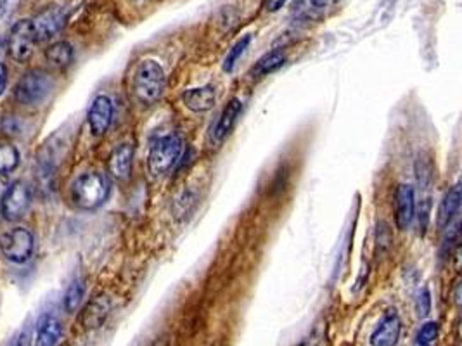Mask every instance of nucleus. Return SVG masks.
Masks as SVG:
<instances>
[{"mask_svg":"<svg viewBox=\"0 0 462 346\" xmlns=\"http://www.w3.org/2000/svg\"><path fill=\"white\" fill-rule=\"evenodd\" d=\"M66 25V13L65 9L58 6H52L44 9L42 13L37 14L32 20L33 32H35L37 42H45L51 40L52 37L58 35Z\"/></svg>","mask_w":462,"mask_h":346,"instance_id":"8","label":"nucleus"},{"mask_svg":"<svg viewBox=\"0 0 462 346\" xmlns=\"http://www.w3.org/2000/svg\"><path fill=\"white\" fill-rule=\"evenodd\" d=\"M392 246V236H390V231L386 229L385 224L378 225V251L379 253H386Z\"/></svg>","mask_w":462,"mask_h":346,"instance_id":"25","label":"nucleus"},{"mask_svg":"<svg viewBox=\"0 0 462 346\" xmlns=\"http://www.w3.org/2000/svg\"><path fill=\"white\" fill-rule=\"evenodd\" d=\"M182 154V139L177 134H168L160 137L149 149L148 167L154 177L167 175L172 172Z\"/></svg>","mask_w":462,"mask_h":346,"instance_id":"4","label":"nucleus"},{"mask_svg":"<svg viewBox=\"0 0 462 346\" xmlns=\"http://www.w3.org/2000/svg\"><path fill=\"white\" fill-rule=\"evenodd\" d=\"M288 0H267L265 2V9L269 11V13H277L279 9H283L284 4H286Z\"/></svg>","mask_w":462,"mask_h":346,"instance_id":"27","label":"nucleus"},{"mask_svg":"<svg viewBox=\"0 0 462 346\" xmlns=\"http://www.w3.org/2000/svg\"><path fill=\"white\" fill-rule=\"evenodd\" d=\"M87 118L92 135L101 137L106 134L113 122V103L110 97L97 96L90 104Z\"/></svg>","mask_w":462,"mask_h":346,"instance_id":"11","label":"nucleus"},{"mask_svg":"<svg viewBox=\"0 0 462 346\" xmlns=\"http://www.w3.org/2000/svg\"><path fill=\"white\" fill-rule=\"evenodd\" d=\"M7 86V68L4 66V63H0V96L4 94Z\"/></svg>","mask_w":462,"mask_h":346,"instance_id":"29","label":"nucleus"},{"mask_svg":"<svg viewBox=\"0 0 462 346\" xmlns=\"http://www.w3.org/2000/svg\"><path fill=\"white\" fill-rule=\"evenodd\" d=\"M111 193V184L104 173L87 172L82 173L71 184V201L77 208L92 212L108 201Z\"/></svg>","mask_w":462,"mask_h":346,"instance_id":"1","label":"nucleus"},{"mask_svg":"<svg viewBox=\"0 0 462 346\" xmlns=\"http://www.w3.org/2000/svg\"><path fill=\"white\" fill-rule=\"evenodd\" d=\"M111 312V302L106 295L94 296L92 300L87 303V307L82 312V326L85 329H97L104 324V321L108 319Z\"/></svg>","mask_w":462,"mask_h":346,"instance_id":"13","label":"nucleus"},{"mask_svg":"<svg viewBox=\"0 0 462 346\" xmlns=\"http://www.w3.org/2000/svg\"><path fill=\"white\" fill-rule=\"evenodd\" d=\"M241 113H243L241 101L239 99L229 101V104L224 108V111H222L219 120H217L215 127L212 129V141L215 142V144H220V142L224 141L229 134H231V130L234 129V125L238 123Z\"/></svg>","mask_w":462,"mask_h":346,"instance_id":"12","label":"nucleus"},{"mask_svg":"<svg viewBox=\"0 0 462 346\" xmlns=\"http://www.w3.org/2000/svg\"><path fill=\"white\" fill-rule=\"evenodd\" d=\"M33 248H35V238L25 227L11 229L0 238V251L4 258L13 263H25L26 260H30Z\"/></svg>","mask_w":462,"mask_h":346,"instance_id":"5","label":"nucleus"},{"mask_svg":"<svg viewBox=\"0 0 462 346\" xmlns=\"http://www.w3.org/2000/svg\"><path fill=\"white\" fill-rule=\"evenodd\" d=\"M284 63H286V54L281 49H276V51H270L264 58L258 59V63L251 70V75H253V78L267 77V75L283 68Z\"/></svg>","mask_w":462,"mask_h":346,"instance_id":"18","label":"nucleus"},{"mask_svg":"<svg viewBox=\"0 0 462 346\" xmlns=\"http://www.w3.org/2000/svg\"><path fill=\"white\" fill-rule=\"evenodd\" d=\"M16 346H32V333L30 331H23L18 338Z\"/></svg>","mask_w":462,"mask_h":346,"instance_id":"28","label":"nucleus"},{"mask_svg":"<svg viewBox=\"0 0 462 346\" xmlns=\"http://www.w3.org/2000/svg\"><path fill=\"white\" fill-rule=\"evenodd\" d=\"M184 106L194 113H205L210 111L215 104L217 96H215V89L210 85L205 86H196V89H191L184 94L182 97Z\"/></svg>","mask_w":462,"mask_h":346,"instance_id":"16","label":"nucleus"},{"mask_svg":"<svg viewBox=\"0 0 462 346\" xmlns=\"http://www.w3.org/2000/svg\"><path fill=\"white\" fill-rule=\"evenodd\" d=\"M438 338V324L437 322H426L421 326V329L416 334L414 346H433Z\"/></svg>","mask_w":462,"mask_h":346,"instance_id":"24","label":"nucleus"},{"mask_svg":"<svg viewBox=\"0 0 462 346\" xmlns=\"http://www.w3.org/2000/svg\"><path fill=\"white\" fill-rule=\"evenodd\" d=\"M250 42H251V35H246L232 45V49L229 51L227 58L224 59V71L231 73V71L234 70V66L238 65V61L241 59V56L246 52V49L250 47Z\"/></svg>","mask_w":462,"mask_h":346,"instance_id":"22","label":"nucleus"},{"mask_svg":"<svg viewBox=\"0 0 462 346\" xmlns=\"http://www.w3.org/2000/svg\"><path fill=\"white\" fill-rule=\"evenodd\" d=\"M20 165V151L11 144H0V173L14 172Z\"/></svg>","mask_w":462,"mask_h":346,"instance_id":"21","label":"nucleus"},{"mask_svg":"<svg viewBox=\"0 0 462 346\" xmlns=\"http://www.w3.org/2000/svg\"><path fill=\"white\" fill-rule=\"evenodd\" d=\"M461 206V186L456 184L449 193L445 194V198L442 199L440 206H438V213H437V225L438 229H447L450 224H452L454 217L457 215Z\"/></svg>","mask_w":462,"mask_h":346,"instance_id":"17","label":"nucleus"},{"mask_svg":"<svg viewBox=\"0 0 462 346\" xmlns=\"http://www.w3.org/2000/svg\"><path fill=\"white\" fill-rule=\"evenodd\" d=\"M85 296V282L84 279H75L71 281V284L68 286L66 293H65V310L68 314H73V312L78 310L82 302H84Z\"/></svg>","mask_w":462,"mask_h":346,"instance_id":"20","label":"nucleus"},{"mask_svg":"<svg viewBox=\"0 0 462 346\" xmlns=\"http://www.w3.org/2000/svg\"><path fill=\"white\" fill-rule=\"evenodd\" d=\"M416 217V196L409 184H400L395 191V222L400 231H407Z\"/></svg>","mask_w":462,"mask_h":346,"instance_id":"10","label":"nucleus"},{"mask_svg":"<svg viewBox=\"0 0 462 346\" xmlns=\"http://www.w3.org/2000/svg\"><path fill=\"white\" fill-rule=\"evenodd\" d=\"M6 6H7V0H0V16H2V13H4V9H6Z\"/></svg>","mask_w":462,"mask_h":346,"instance_id":"31","label":"nucleus"},{"mask_svg":"<svg viewBox=\"0 0 462 346\" xmlns=\"http://www.w3.org/2000/svg\"><path fill=\"white\" fill-rule=\"evenodd\" d=\"M134 161V148L130 144H122L111 153L110 161H108V170L111 177L116 180H127L132 172Z\"/></svg>","mask_w":462,"mask_h":346,"instance_id":"15","label":"nucleus"},{"mask_svg":"<svg viewBox=\"0 0 462 346\" xmlns=\"http://www.w3.org/2000/svg\"><path fill=\"white\" fill-rule=\"evenodd\" d=\"M165 84H167V78H165L163 68L153 59H146L135 70L134 94L146 106H151L161 99Z\"/></svg>","mask_w":462,"mask_h":346,"instance_id":"2","label":"nucleus"},{"mask_svg":"<svg viewBox=\"0 0 462 346\" xmlns=\"http://www.w3.org/2000/svg\"><path fill=\"white\" fill-rule=\"evenodd\" d=\"M308 2H310L312 7H315V9H324L333 0H308Z\"/></svg>","mask_w":462,"mask_h":346,"instance_id":"30","label":"nucleus"},{"mask_svg":"<svg viewBox=\"0 0 462 346\" xmlns=\"http://www.w3.org/2000/svg\"><path fill=\"white\" fill-rule=\"evenodd\" d=\"M32 205V189L23 180L11 184L0 199V213L7 222L21 220Z\"/></svg>","mask_w":462,"mask_h":346,"instance_id":"6","label":"nucleus"},{"mask_svg":"<svg viewBox=\"0 0 462 346\" xmlns=\"http://www.w3.org/2000/svg\"><path fill=\"white\" fill-rule=\"evenodd\" d=\"M433 163H431L430 160H426V158H423V160L419 158L418 163H416V175H418V184L423 191H428L433 186Z\"/></svg>","mask_w":462,"mask_h":346,"instance_id":"23","label":"nucleus"},{"mask_svg":"<svg viewBox=\"0 0 462 346\" xmlns=\"http://www.w3.org/2000/svg\"><path fill=\"white\" fill-rule=\"evenodd\" d=\"M400 331H402V322L398 317L397 310H388L383 319L379 321V324L376 326V329L371 334V345L373 346H395L400 340Z\"/></svg>","mask_w":462,"mask_h":346,"instance_id":"9","label":"nucleus"},{"mask_svg":"<svg viewBox=\"0 0 462 346\" xmlns=\"http://www.w3.org/2000/svg\"><path fill=\"white\" fill-rule=\"evenodd\" d=\"M37 45V37L33 32L32 21L20 20L16 25L11 28L9 33V42H7V49H9V56L16 63H26L33 56V49Z\"/></svg>","mask_w":462,"mask_h":346,"instance_id":"7","label":"nucleus"},{"mask_svg":"<svg viewBox=\"0 0 462 346\" xmlns=\"http://www.w3.org/2000/svg\"><path fill=\"white\" fill-rule=\"evenodd\" d=\"M63 336V326L58 317L44 314L37 322L35 346H56Z\"/></svg>","mask_w":462,"mask_h":346,"instance_id":"14","label":"nucleus"},{"mask_svg":"<svg viewBox=\"0 0 462 346\" xmlns=\"http://www.w3.org/2000/svg\"><path fill=\"white\" fill-rule=\"evenodd\" d=\"M416 310H418L419 317H426L431 310V298H430V291L428 289H423V293L419 295L418 303H416Z\"/></svg>","mask_w":462,"mask_h":346,"instance_id":"26","label":"nucleus"},{"mask_svg":"<svg viewBox=\"0 0 462 346\" xmlns=\"http://www.w3.org/2000/svg\"><path fill=\"white\" fill-rule=\"evenodd\" d=\"M75 51L71 47V44L68 42H56L49 45L47 51H45V59L51 66L54 68H66L73 63Z\"/></svg>","mask_w":462,"mask_h":346,"instance_id":"19","label":"nucleus"},{"mask_svg":"<svg viewBox=\"0 0 462 346\" xmlns=\"http://www.w3.org/2000/svg\"><path fill=\"white\" fill-rule=\"evenodd\" d=\"M54 89V80L44 70H30L18 82L14 97L23 106H39L47 101Z\"/></svg>","mask_w":462,"mask_h":346,"instance_id":"3","label":"nucleus"}]
</instances>
